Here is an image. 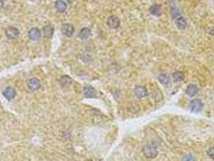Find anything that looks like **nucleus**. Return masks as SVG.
<instances>
[{"instance_id":"1","label":"nucleus","mask_w":214,"mask_h":161,"mask_svg":"<svg viewBox=\"0 0 214 161\" xmlns=\"http://www.w3.org/2000/svg\"><path fill=\"white\" fill-rule=\"evenodd\" d=\"M143 153L147 158L149 159H153L155 157L157 156L158 155V151L156 147L152 146V145H145L143 148Z\"/></svg>"},{"instance_id":"2","label":"nucleus","mask_w":214,"mask_h":161,"mask_svg":"<svg viewBox=\"0 0 214 161\" xmlns=\"http://www.w3.org/2000/svg\"><path fill=\"white\" fill-rule=\"evenodd\" d=\"M6 36L8 39H17L19 36V31L17 28L15 27H12V26H10L8 28L6 29Z\"/></svg>"},{"instance_id":"3","label":"nucleus","mask_w":214,"mask_h":161,"mask_svg":"<svg viewBox=\"0 0 214 161\" xmlns=\"http://www.w3.org/2000/svg\"><path fill=\"white\" fill-rule=\"evenodd\" d=\"M203 108V102L200 99H193L190 102V110L192 112H200Z\"/></svg>"},{"instance_id":"4","label":"nucleus","mask_w":214,"mask_h":161,"mask_svg":"<svg viewBox=\"0 0 214 161\" xmlns=\"http://www.w3.org/2000/svg\"><path fill=\"white\" fill-rule=\"evenodd\" d=\"M107 25L111 29H116L120 26V19L115 15H111L107 19Z\"/></svg>"},{"instance_id":"5","label":"nucleus","mask_w":214,"mask_h":161,"mask_svg":"<svg viewBox=\"0 0 214 161\" xmlns=\"http://www.w3.org/2000/svg\"><path fill=\"white\" fill-rule=\"evenodd\" d=\"M84 94L88 98H96L97 92L94 88L91 85H85L84 87Z\"/></svg>"},{"instance_id":"6","label":"nucleus","mask_w":214,"mask_h":161,"mask_svg":"<svg viewBox=\"0 0 214 161\" xmlns=\"http://www.w3.org/2000/svg\"><path fill=\"white\" fill-rule=\"evenodd\" d=\"M40 86H41L40 81H39V79L36 78V77L31 78L28 80V87L31 90H33V91L37 90L38 89H39Z\"/></svg>"},{"instance_id":"7","label":"nucleus","mask_w":214,"mask_h":161,"mask_svg":"<svg viewBox=\"0 0 214 161\" xmlns=\"http://www.w3.org/2000/svg\"><path fill=\"white\" fill-rule=\"evenodd\" d=\"M61 31H62V33L65 36L68 37H71L74 33V27L73 24H70V23H66V24H64L61 28Z\"/></svg>"},{"instance_id":"8","label":"nucleus","mask_w":214,"mask_h":161,"mask_svg":"<svg viewBox=\"0 0 214 161\" xmlns=\"http://www.w3.org/2000/svg\"><path fill=\"white\" fill-rule=\"evenodd\" d=\"M134 94L138 98H145L146 96H148V92L147 88L143 86V85H137L135 88H134Z\"/></svg>"},{"instance_id":"9","label":"nucleus","mask_w":214,"mask_h":161,"mask_svg":"<svg viewBox=\"0 0 214 161\" xmlns=\"http://www.w3.org/2000/svg\"><path fill=\"white\" fill-rule=\"evenodd\" d=\"M28 36L32 40H37L40 38V31L38 28H31L28 32Z\"/></svg>"},{"instance_id":"10","label":"nucleus","mask_w":214,"mask_h":161,"mask_svg":"<svg viewBox=\"0 0 214 161\" xmlns=\"http://www.w3.org/2000/svg\"><path fill=\"white\" fill-rule=\"evenodd\" d=\"M198 91H199V88L195 84H190L188 85L186 89V94L190 97H193L197 94Z\"/></svg>"},{"instance_id":"11","label":"nucleus","mask_w":214,"mask_h":161,"mask_svg":"<svg viewBox=\"0 0 214 161\" xmlns=\"http://www.w3.org/2000/svg\"><path fill=\"white\" fill-rule=\"evenodd\" d=\"M43 35L44 37L46 38H51L53 36L54 33V28L51 24H47L43 28Z\"/></svg>"},{"instance_id":"12","label":"nucleus","mask_w":214,"mask_h":161,"mask_svg":"<svg viewBox=\"0 0 214 161\" xmlns=\"http://www.w3.org/2000/svg\"><path fill=\"white\" fill-rule=\"evenodd\" d=\"M169 5H170V13L173 19H176L178 18L180 15V11L178 9V7L175 6V2L172 0V2H169Z\"/></svg>"},{"instance_id":"13","label":"nucleus","mask_w":214,"mask_h":161,"mask_svg":"<svg viewBox=\"0 0 214 161\" xmlns=\"http://www.w3.org/2000/svg\"><path fill=\"white\" fill-rule=\"evenodd\" d=\"M2 94H3V95H4V97L8 99V100H11V99L14 98L15 94H16V92H15L14 88L7 87L5 89Z\"/></svg>"},{"instance_id":"14","label":"nucleus","mask_w":214,"mask_h":161,"mask_svg":"<svg viewBox=\"0 0 214 161\" xmlns=\"http://www.w3.org/2000/svg\"><path fill=\"white\" fill-rule=\"evenodd\" d=\"M56 9L60 13L65 12L67 9V3L64 0H57L55 3Z\"/></svg>"},{"instance_id":"15","label":"nucleus","mask_w":214,"mask_h":161,"mask_svg":"<svg viewBox=\"0 0 214 161\" xmlns=\"http://www.w3.org/2000/svg\"><path fill=\"white\" fill-rule=\"evenodd\" d=\"M175 25L179 29L183 30L187 27V21L186 19L182 17V16H179L178 18L175 19Z\"/></svg>"},{"instance_id":"16","label":"nucleus","mask_w":214,"mask_h":161,"mask_svg":"<svg viewBox=\"0 0 214 161\" xmlns=\"http://www.w3.org/2000/svg\"><path fill=\"white\" fill-rule=\"evenodd\" d=\"M150 12L153 15L155 16H160L162 14V8L158 4L152 5L151 7H150L149 9Z\"/></svg>"},{"instance_id":"17","label":"nucleus","mask_w":214,"mask_h":161,"mask_svg":"<svg viewBox=\"0 0 214 161\" xmlns=\"http://www.w3.org/2000/svg\"><path fill=\"white\" fill-rule=\"evenodd\" d=\"M90 35H91V31H90V28H83L79 32V37L81 39H88Z\"/></svg>"},{"instance_id":"18","label":"nucleus","mask_w":214,"mask_h":161,"mask_svg":"<svg viewBox=\"0 0 214 161\" xmlns=\"http://www.w3.org/2000/svg\"><path fill=\"white\" fill-rule=\"evenodd\" d=\"M158 80L162 85H168L170 82V77L168 74H160L158 76Z\"/></svg>"},{"instance_id":"19","label":"nucleus","mask_w":214,"mask_h":161,"mask_svg":"<svg viewBox=\"0 0 214 161\" xmlns=\"http://www.w3.org/2000/svg\"><path fill=\"white\" fill-rule=\"evenodd\" d=\"M172 78L175 82H180L184 79V75L182 72L176 71L172 74Z\"/></svg>"},{"instance_id":"20","label":"nucleus","mask_w":214,"mask_h":161,"mask_svg":"<svg viewBox=\"0 0 214 161\" xmlns=\"http://www.w3.org/2000/svg\"><path fill=\"white\" fill-rule=\"evenodd\" d=\"M66 79V76L65 77H61V79H60V84H61V85L62 86H65V85H69V83L71 82V79L69 78L68 80H65Z\"/></svg>"},{"instance_id":"21","label":"nucleus","mask_w":214,"mask_h":161,"mask_svg":"<svg viewBox=\"0 0 214 161\" xmlns=\"http://www.w3.org/2000/svg\"><path fill=\"white\" fill-rule=\"evenodd\" d=\"M182 161H196L195 157L192 156V155H185L183 159H182Z\"/></svg>"},{"instance_id":"22","label":"nucleus","mask_w":214,"mask_h":161,"mask_svg":"<svg viewBox=\"0 0 214 161\" xmlns=\"http://www.w3.org/2000/svg\"><path fill=\"white\" fill-rule=\"evenodd\" d=\"M208 156L211 158L212 159H214V147H210L209 149L208 150Z\"/></svg>"},{"instance_id":"23","label":"nucleus","mask_w":214,"mask_h":161,"mask_svg":"<svg viewBox=\"0 0 214 161\" xmlns=\"http://www.w3.org/2000/svg\"><path fill=\"white\" fill-rule=\"evenodd\" d=\"M3 5H4L3 0H0V9H1L2 7H3Z\"/></svg>"},{"instance_id":"24","label":"nucleus","mask_w":214,"mask_h":161,"mask_svg":"<svg viewBox=\"0 0 214 161\" xmlns=\"http://www.w3.org/2000/svg\"><path fill=\"white\" fill-rule=\"evenodd\" d=\"M213 3H214V0H213Z\"/></svg>"}]
</instances>
